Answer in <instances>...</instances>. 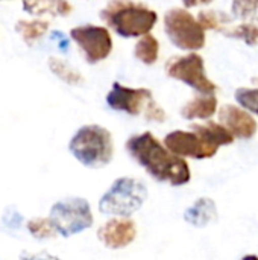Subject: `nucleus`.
I'll list each match as a JSON object with an SVG mask.
<instances>
[{
  "label": "nucleus",
  "mask_w": 258,
  "mask_h": 260,
  "mask_svg": "<svg viewBox=\"0 0 258 260\" xmlns=\"http://www.w3.org/2000/svg\"><path fill=\"white\" fill-rule=\"evenodd\" d=\"M49 67L50 70L59 78L62 79L64 82L70 84V85H79L84 82V78L82 75L73 69L71 66H68L67 62H64L62 59H58V58H50L49 59Z\"/></svg>",
  "instance_id": "obj_19"
},
{
  "label": "nucleus",
  "mask_w": 258,
  "mask_h": 260,
  "mask_svg": "<svg viewBox=\"0 0 258 260\" xmlns=\"http://www.w3.org/2000/svg\"><path fill=\"white\" fill-rule=\"evenodd\" d=\"M166 73L167 76L187 84L202 94H214L217 90V85L205 75L204 58L195 52L170 58L166 62Z\"/></svg>",
  "instance_id": "obj_7"
},
{
  "label": "nucleus",
  "mask_w": 258,
  "mask_h": 260,
  "mask_svg": "<svg viewBox=\"0 0 258 260\" xmlns=\"http://www.w3.org/2000/svg\"><path fill=\"white\" fill-rule=\"evenodd\" d=\"M27 229L30 232L32 236L38 238V239H47V238H53L56 236V229L53 227L50 219H43V218H35L32 221H29Z\"/></svg>",
  "instance_id": "obj_23"
},
{
  "label": "nucleus",
  "mask_w": 258,
  "mask_h": 260,
  "mask_svg": "<svg viewBox=\"0 0 258 260\" xmlns=\"http://www.w3.org/2000/svg\"><path fill=\"white\" fill-rule=\"evenodd\" d=\"M217 111V98L214 94H201L189 101L182 108L181 114L187 120L193 119H210Z\"/></svg>",
  "instance_id": "obj_14"
},
{
  "label": "nucleus",
  "mask_w": 258,
  "mask_h": 260,
  "mask_svg": "<svg viewBox=\"0 0 258 260\" xmlns=\"http://www.w3.org/2000/svg\"><path fill=\"white\" fill-rule=\"evenodd\" d=\"M73 157L87 168H103L114 155L111 133L100 125H85L76 131L68 143Z\"/></svg>",
  "instance_id": "obj_3"
},
{
  "label": "nucleus",
  "mask_w": 258,
  "mask_h": 260,
  "mask_svg": "<svg viewBox=\"0 0 258 260\" xmlns=\"http://www.w3.org/2000/svg\"><path fill=\"white\" fill-rule=\"evenodd\" d=\"M184 219L195 227H205L217 219L216 203L211 198H199L184 212Z\"/></svg>",
  "instance_id": "obj_13"
},
{
  "label": "nucleus",
  "mask_w": 258,
  "mask_h": 260,
  "mask_svg": "<svg viewBox=\"0 0 258 260\" xmlns=\"http://www.w3.org/2000/svg\"><path fill=\"white\" fill-rule=\"evenodd\" d=\"M164 146L178 157H192L196 160L211 158L216 155L217 149L214 145L207 142L202 136L195 131L176 129L164 137Z\"/></svg>",
  "instance_id": "obj_9"
},
{
  "label": "nucleus",
  "mask_w": 258,
  "mask_h": 260,
  "mask_svg": "<svg viewBox=\"0 0 258 260\" xmlns=\"http://www.w3.org/2000/svg\"><path fill=\"white\" fill-rule=\"evenodd\" d=\"M164 30L169 40L182 50H199L205 46V30L198 18L184 8L169 9L164 15Z\"/></svg>",
  "instance_id": "obj_5"
},
{
  "label": "nucleus",
  "mask_w": 258,
  "mask_h": 260,
  "mask_svg": "<svg viewBox=\"0 0 258 260\" xmlns=\"http://www.w3.org/2000/svg\"><path fill=\"white\" fill-rule=\"evenodd\" d=\"M100 18L125 38H141L151 34L158 15L144 3L117 0L109 2L100 11Z\"/></svg>",
  "instance_id": "obj_2"
},
{
  "label": "nucleus",
  "mask_w": 258,
  "mask_h": 260,
  "mask_svg": "<svg viewBox=\"0 0 258 260\" xmlns=\"http://www.w3.org/2000/svg\"><path fill=\"white\" fill-rule=\"evenodd\" d=\"M219 123L227 128L234 139H252L258 129L257 120L242 107L236 105H224L219 111Z\"/></svg>",
  "instance_id": "obj_12"
},
{
  "label": "nucleus",
  "mask_w": 258,
  "mask_h": 260,
  "mask_svg": "<svg viewBox=\"0 0 258 260\" xmlns=\"http://www.w3.org/2000/svg\"><path fill=\"white\" fill-rule=\"evenodd\" d=\"M144 117L148 120H154V122H160L161 123L166 119V113H164V110L160 105L155 104V101H152L149 104V107L146 108V111H144Z\"/></svg>",
  "instance_id": "obj_25"
},
{
  "label": "nucleus",
  "mask_w": 258,
  "mask_h": 260,
  "mask_svg": "<svg viewBox=\"0 0 258 260\" xmlns=\"http://www.w3.org/2000/svg\"><path fill=\"white\" fill-rule=\"evenodd\" d=\"M97 238L105 247L120 250L132 244L137 238V225L129 218H113L99 229Z\"/></svg>",
  "instance_id": "obj_11"
},
{
  "label": "nucleus",
  "mask_w": 258,
  "mask_h": 260,
  "mask_svg": "<svg viewBox=\"0 0 258 260\" xmlns=\"http://www.w3.org/2000/svg\"><path fill=\"white\" fill-rule=\"evenodd\" d=\"M134 55L143 64H148V66L155 64V61L158 59V55H160V43H158V40L152 34H148V35L141 37L137 41L135 47H134Z\"/></svg>",
  "instance_id": "obj_16"
},
{
  "label": "nucleus",
  "mask_w": 258,
  "mask_h": 260,
  "mask_svg": "<svg viewBox=\"0 0 258 260\" xmlns=\"http://www.w3.org/2000/svg\"><path fill=\"white\" fill-rule=\"evenodd\" d=\"M225 35L245 41L249 46L258 44V26L254 23H242L230 30H224Z\"/></svg>",
  "instance_id": "obj_20"
},
{
  "label": "nucleus",
  "mask_w": 258,
  "mask_h": 260,
  "mask_svg": "<svg viewBox=\"0 0 258 260\" xmlns=\"http://www.w3.org/2000/svg\"><path fill=\"white\" fill-rule=\"evenodd\" d=\"M70 37L81 47L88 64H96L109 56L113 38L106 27L96 24H82L70 30Z\"/></svg>",
  "instance_id": "obj_8"
},
{
  "label": "nucleus",
  "mask_w": 258,
  "mask_h": 260,
  "mask_svg": "<svg viewBox=\"0 0 258 260\" xmlns=\"http://www.w3.org/2000/svg\"><path fill=\"white\" fill-rule=\"evenodd\" d=\"M242 260H258V256H255V254H248V256H245Z\"/></svg>",
  "instance_id": "obj_28"
},
{
  "label": "nucleus",
  "mask_w": 258,
  "mask_h": 260,
  "mask_svg": "<svg viewBox=\"0 0 258 260\" xmlns=\"http://www.w3.org/2000/svg\"><path fill=\"white\" fill-rule=\"evenodd\" d=\"M192 131H195L199 136H202L207 142H210L216 148L225 146V145H231L234 142V136L227 128H224L220 123H217V122H211L210 120L205 125L193 123L192 125Z\"/></svg>",
  "instance_id": "obj_15"
},
{
  "label": "nucleus",
  "mask_w": 258,
  "mask_h": 260,
  "mask_svg": "<svg viewBox=\"0 0 258 260\" xmlns=\"http://www.w3.org/2000/svg\"><path fill=\"white\" fill-rule=\"evenodd\" d=\"M49 219L64 238L78 235L93 225L90 203L79 197H70L55 203L50 209Z\"/></svg>",
  "instance_id": "obj_6"
},
{
  "label": "nucleus",
  "mask_w": 258,
  "mask_h": 260,
  "mask_svg": "<svg viewBox=\"0 0 258 260\" xmlns=\"http://www.w3.org/2000/svg\"><path fill=\"white\" fill-rule=\"evenodd\" d=\"M23 8L33 14H50V15H67L71 11V5L67 2H32V3H23Z\"/></svg>",
  "instance_id": "obj_17"
},
{
  "label": "nucleus",
  "mask_w": 258,
  "mask_h": 260,
  "mask_svg": "<svg viewBox=\"0 0 258 260\" xmlns=\"http://www.w3.org/2000/svg\"><path fill=\"white\" fill-rule=\"evenodd\" d=\"M21 260H59L58 257L49 256V254H24Z\"/></svg>",
  "instance_id": "obj_27"
},
{
  "label": "nucleus",
  "mask_w": 258,
  "mask_h": 260,
  "mask_svg": "<svg viewBox=\"0 0 258 260\" xmlns=\"http://www.w3.org/2000/svg\"><path fill=\"white\" fill-rule=\"evenodd\" d=\"M148 187L131 177L117 178L99 201V210L105 215L128 218L141 209L148 200Z\"/></svg>",
  "instance_id": "obj_4"
},
{
  "label": "nucleus",
  "mask_w": 258,
  "mask_h": 260,
  "mask_svg": "<svg viewBox=\"0 0 258 260\" xmlns=\"http://www.w3.org/2000/svg\"><path fill=\"white\" fill-rule=\"evenodd\" d=\"M233 12L237 18L243 20H258L257 0H237L233 3Z\"/></svg>",
  "instance_id": "obj_24"
},
{
  "label": "nucleus",
  "mask_w": 258,
  "mask_h": 260,
  "mask_svg": "<svg viewBox=\"0 0 258 260\" xmlns=\"http://www.w3.org/2000/svg\"><path fill=\"white\" fill-rule=\"evenodd\" d=\"M198 21L204 27V30H211V29H219L224 24L231 21V17L225 12L219 11H199L198 14Z\"/></svg>",
  "instance_id": "obj_21"
},
{
  "label": "nucleus",
  "mask_w": 258,
  "mask_h": 260,
  "mask_svg": "<svg viewBox=\"0 0 258 260\" xmlns=\"http://www.w3.org/2000/svg\"><path fill=\"white\" fill-rule=\"evenodd\" d=\"M17 32L21 34L23 40L30 46L33 44L36 40H40L49 29V23L43 21V20H33V21H26L21 20L15 24Z\"/></svg>",
  "instance_id": "obj_18"
},
{
  "label": "nucleus",
  "mask_w": 258,
  "mask_h": 260,
  "mask_svg": "<svg viewBox=\"0 0 258 260\" xmlns=\"http://www.w3.org/2000/svg\"><path fill=\"white\" fill-rule=\"evenodd\" d=\"M126 149L131 157L160 183L182 186L192 178L189 163L184 158L172 154L149 131L129 137L126 142Z\"/></svg>",
  "instance_id": "obj_1"
},
{
  "label": "nucleus",
  "mask_w": 258,
  "mask_h": 260,
  "mask_svg": "<svg viewBox=\"0 0 258 260\" xmlns=\"http://www.w3.org/2000/svg\"><path fill=\"white\" fill-rule=\"evenodd\" d=\"M152 101L154 98L151 90L131 88L119 82H114L111 91L106 94V104L113 110L123 111L131 116H138L141 111H146V108Z\"/></svg>",
  "instance_id": "obj_10"
},
{
  "label": "nucleus",
  "mask_w": 258,
  "mask_h": 260,
  "mask_svg": "<svg viewBox=\"0 0 258 260\" xmlns=\"http://www.w3.org/2000/svg\"><path fill=\"white\" fill-rule=\"evenodd\" d=\"M52 40L56 41L58 47H59L62 52H67V49H68V38H67L62 32L53 30V32H52Z\"/></svg>",
  "instance_id": "obj_26"
},
{
  "label": "nucleus",
  "mask_w": 258,
  "mask_h": 260,
  "mask_svg": "<svg viewBox=\"0 0 258 260\" xmlns=\"http://www.w3.org/2000/svg\"><path fill=\"white\" fill-rule=\"evenodd\" d=\"M236 101L243 110L258 114V88H249V87L237 88Z\"/></svg>",
  "instance_id": "obj_22"
}]
</instances>
